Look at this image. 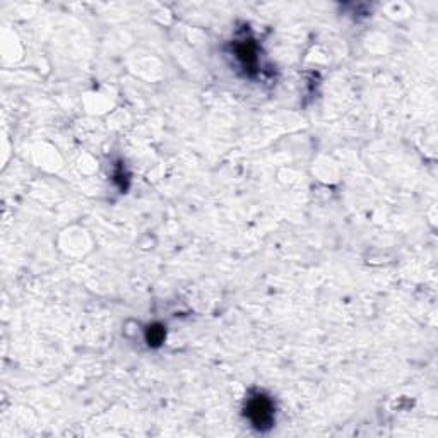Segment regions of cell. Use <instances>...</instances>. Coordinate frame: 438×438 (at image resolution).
<instances>
[{"label":"cell","instance_id":"cell-1","mask_svg":"<svg viewBox=\"0 0 438 438\" xmlns=\"http://www.w3.org/2000/svg\"><path fill=\"white\" fill-rule=\"evenodd\" d=\"M246 414L252 420V423L257 428H267L272 423V406L271 401L264 395H257V397L250 399L248 407H246Z\"/></svg>","mask_w":438,"mask_h":438},{"label":"cell","instance_id":"cell-2","mask_svg":"<svg viewBox=\"0 0 438 438\" xmlns=\"http://www.w3.org/2000/svg\"><path fill=\"white\" fill-rule=\"evenodd\" d=\"M238 57H240V60H243V64L248 67L254 65L255 60H257L254 48L250 47V45H242V47L238 48Z\"/></svg>","mask_w":438,"mask_h":438},{"label":"cell","instance_id":"cell-3","mask_svg":"<svg viewBox=\"0 0 438 438\" xmlns=\"http://www.w3.org/2000/svg\"><path fill=\"white\" fill-rule=\"evenodd\" d=\"M149 332H147V341L149 344H152V346H158V344L163 341L164 337V330L161 329V327H149Z\"/></svg>","mask_w":438,"mask_h":438}]
</instances>
